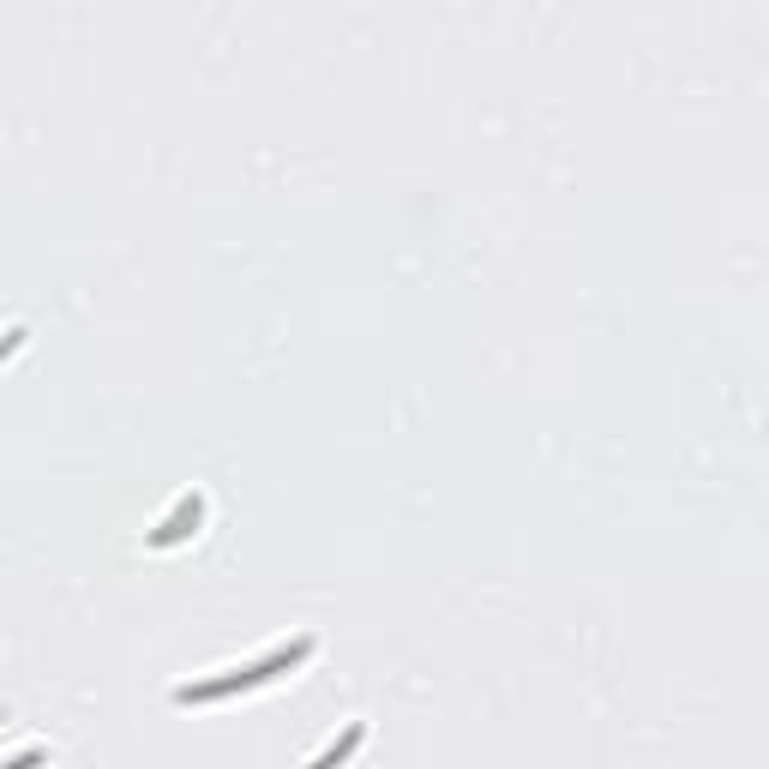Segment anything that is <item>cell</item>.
I'll return each instance as SVG.
<instances>
[{"label": "cell", "instance_id": "cell-1", "mask_svg": "<svg viewBox=\"0 0 769 769\" xmlns=\"http://www.w3.org/2000/svg\"><path fill=\"white\" fill-rule=\"evenodd\" d=\"M307 655H313V638H295V643H283V650L259 655V662L235 667V674H222V679H198V685H181V691H175V704H217V697H229V691L259 685V679H271V674H283V667L307 662Z\"/></svg>", "mask_w": 769, "mask_h": 769}, {"label": "cell", "instance_id": "cell-2", "mask_svg": "<svg viewBox=\"0 0 769 769\" xmlns=\"http://www.w3.org/2000/svg\"><path fill=\"white\" fill-rule=\"evenodd\" d=\"M187 523H198V499H193V494H187L181 505H175V517L163 523V529L151 535V541H157V548H169V541H181V535H193V529H187Z\"/></svg>", "mask_w": 769, "mask_h": 769}, {"label": "cell", "instance_id": "cell-3", "mask_svg": "<svg viewBox=\"0 0 769 769\" xmlns=\"http://www.w3.org/2000/svg\"><path fill=\"white\" fill-rule=\"evenodd\" d=\"M355 745H361V728H349V733H343V740H337V745H331V752H325V757H313V764H307V769H337V764H343V757H349V752H355Z\"/></svg>", "mask_w": 769, "mask_h": 769}]
</instances>
